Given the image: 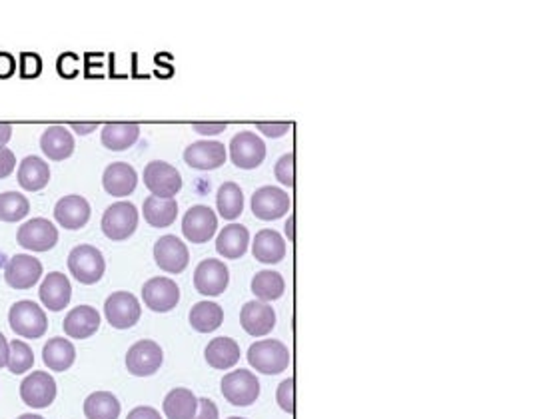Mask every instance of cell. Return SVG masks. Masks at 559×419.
Here are the masks:
<instances>
[{
	"instance_id": "obj_1",
	"label": "cell",
	"mask_w": 559,
	"mask_h": 419,
	"mask_svg": "<svg viewBox=\"0 0 559 419\" xmlns=\"http://www.w3.org/2000/svg\"><path fill=\"white\" fill-rule=\"evenodd\" d=\"M8 324H11L13 332L26 340H39L49 330V317L44 309L31 302V299H21L16 302L11 312H8Z\"/></svg>"
},
{
	"instance_id": "obj_2",
	"label": "cell",
	"mask_w": 559,
	"mask_h": 419,
	"mask_svg": "<svg viewBox=\"0 0 559 419\" xmlns=\"http://www.w3.org/2000/svg\"><path fill=\"white\" fill-rule=\"evenodd\" d=\"M248 363L264 376H278L290 366V350L278 340H260L250 345Z\"/></svg>"
},
{
	"instance_id": "obj_3",
	"label": "cell",
	"mask_w": 559,
	"mask_h": 419,
	"mask_svg": "<svg viewBox=\"0 0 559 419\" xmlns=\"http://www.w3.org/2000/svg\"><path fill=\"white\" fill-rule=\"evenodd\" d=\"M68 270L76 281L93 286L101 281L106 272V260L102 252L90 244H80L68 254Z\"/></svg>"
},
{
	"instance_id": "obj_4",
	"label": "cell",
	"mask_w": 559,
	"mask_h": 419,
	"mask_svg": "<svg viewBox=\"0 0 559 419\" xmlns=\"http://www.w3.org/2000/svg\"><path fill=\"white\" fill-rule=\"evenodd\" d=\"M138 220H140V214H138L137 206H134L132 202H116L106 208L101 227L108 240L124 242V240H129L134 232H137Z\"/></svg>"
},
{
	"instance_id": "obj_5",
	"label": "cell",
	"mask_w": 559,
	"mask_h": 419,
	"mask_svg": "<svg viewBox=\"0 0 559 419\" xmlns=\"http://www.w3.org/2000/svg\"><path fill=\"white\" fill-rule=\"evenodd\" d=\"M220 391L228 404L236 407H248L260 397V381L256 373L248 370L230 371L220 381Z\"/></svg>"
},
{
	"instance_id": "obj_6",
	"label": "cell",
	"mask_w": 559,
	"mask_h": 419,
	"mask_svg": "<svg viewBox=\"0 0 559 419\" xmlns=\"http://www.w3.org/2000/svg\"><path fill=\"white\" fill-rule=\"evenodd\" d=\"M104 316L108 324L116 330H130L138 324L142 316V308L138 298L130 291H114L112 296L106 298Z\"/></svg>"
},
{
	"instance_id": "obj_7",
	"label": "cell",
	"mask_w": 559,
	"mask_h": 419,
	"mask_svg": "<svg viewBox=\"0 0 559 419\" xmlns=\"http://www.w3.org/2000/svg\"><path fill=\"white\" fill-rule=\"evenodd\" d=\"M144 186L150 190L152 196L174 198L182 190V176L173 164L155 160L144 168Z\"/></svg>"
},
{
	"instance_id": "obj_8",
	"label": "cell",
	"mask_w": 559,
	"mask_h": 419,
	"mask_svg": "<svg viewBox=\"0 0 559 419\" xmlns=\"http://www.w3.org/2000/svg\"><path fill=\"white\" fill-rule=\"evenodd\" d=\"M16 240L29 252H49L58 244V227L47 218H32L18 227Z\"/></svg>"
},
{
	"instance_id": "obj_9",
	"label": "cell",
	"mask_w": 559,
	"mask_h": 419,
	"mask_svg": "<svg viewBox=\"0 0 559 419\" xmlns=\"http://www.w3.org/2000/svg\"><path fill=\"white\" fill-rule=\"evenodd\" d=\"M164 352L152 340H140L126 352V368L137 378H150L162 368Z\"/></svg>"
},
{
	"instance_id": "obj_10",
	"label": "cell",
	"mask_w": 559,
	"mask_h": 419,
	"mask_svg": "<svg viewBox=\"0 0 559 419\" xmlns=\"http://www.w3.org/2000/svg\"><path fill=\"white\" fill-rule=\"evenodd\" d=\"M230 284V270L222 260H202L194 270V288L198 294L216 298L226 291Z\"/></svg>"
},
{
	"instance_id": "obj_11",
	"label": "cell",
	"mask_w": 559,
	"mask_h": 419,
	"mask_svg": "<svg viewBox=\"0 0 559 419\" xmlns=\"http://www.w3.org/2000/svg\"><path fill=\"white\" fill-rule=\"evenodd\" d=\"M290 196L284 192L282 188L276 186H262L258 188L254 196H252V212L258 220L272 222L290 212Z\"/></svg>"
},
{
	"instance_id": "obj_12",
	"label": "cell",
	"mask_w": 559,
	"mask_h": 419,
	"mask_svg": "<svg viewBox=\"0 0 559 419\" xmlns=\"http://www.w3.org/2000/svg\"><path fill=\"white\" fill-rule=\"evenodd\" d=\"M21 399L32 409H47L57 399V381L49 371H32L22 379Z\"/></svg>"
},
{
	"instance_id": "obj_13",
	"label": "cell",
	"mask_w": 559,
	"mask_h": 419,
	"mask_svg": "<svg viewBox=\"0 0 559 419\" xmlns=\"http://www.w3.org/2000/svg\"><path fill=\"white\" fill-rule=\"evenodd\" d=\"M230 158L240 170H254L266 158V144L254 132H240L230 142Z\"/></svg>"
},
{
	"instance_id": "obj_14",
	"label": "cell",
	"mask_w": 559,
	"mask_h": 419,
	"mask_svg": "<svg viewBox=\"0 0 559 419\" xmlns=\"http://www.w3.org/2000/svg\"><path fill=\"white\" fill-rule=\"evenodd\" d=\"M218 230V216L209 206H192L182 218V234L188 242L206 244Z\"/></svg>"
},
{
	"instance_id": "obj_15",
	"label": "cell",
	"mask_w": 559,
	"mask_h": 419,
	"mask_svg": "<svg viewBox=\"0 0 559 419\" xmlns=\"http://www.w3.org/2000/svg\"><path fill=\"white\" fill-rule=\"evenodd\" d=\"M142 299L144 306L150 308L156 314H166L180 302V288L174 280L170 278H150L142 288Z\"/></svg>"
},
{
	"instance_id": "obj_16",
	"label": "cell",
	"mask_w": 559,
	"mask_h": 419,
	"mask_svg": "<svg viewBox=\"0 0 559 419\" xmlns=\"http://www.w3.org/2000/svg\"><path fill=\"white\" fill-rule=\"evenodd\" d=\"M155 262L166 274H182L191 262V252L176 236H162L155 244Z\"/></svg>"
},
{
	"instance_id": "obj_17",
	"label": "cell",
	"mask_w": 559,
	"mask_h": 419,
	"mask_svg": "<svg viewBox=\"0 0 559 419\" xmlns=\"http://www.w3.org/2000/svg\"><path fill=\"white\" fill-rule=\"evenodd\" d=\"M42 278V263L29 254H16L8 260L4 268V280L13 290H31L34 284H39Z\"/></svg>"
},
{
	"instance_id": "obj_18",
	"label": "cell",
	"mask_w": 559,
	"mask_h": 419,
	"mask_svg": "<svg viewBox=\"0 0 559 419\" xmlns=\"http://www.w3.org/2000/svg\"><path fill=\"white\" fill-rule=\"evenodd\" d=\"M240 324L252 338H264L276 327V312L270 304L254 299V302H248L242 308Z\"/></svg>"
},
{
	"instance_id": "obj_19",
	"label": "cell",
	"mask_w": 559,
	"mask_h": 419,
	"mask_svg": "<svg viewBox=\"0 0 559 419\" xmlns=\"http://www.w3.org/2000/svg\"><path fill=\"white\" fill-rule=\"evenodd\" d=\"M184 162L194 170H216L226 162V146L216 140H198L184 150Z\"/></svg>"
},
{
	"instance_id": "obj_20",
	"label": "cell",
	"mask_w": 559,
	"mask_h": 419,
	"mask_svg": "<svg viewBox=\"0 0 559 419\" xmlns=\"http://www.w3.org/2000/svg\"><path fill=\"white\" fill-rule=\"evenodd\" d=\"M54 220L65 230H80V227H84L90 220L88 200L78 194H70L58 200L57 206H54Z\"/></svg>"
},
{
	"instance_id": "obj_21",
	"label": "cell",
	"mask_w": 559,
	"mask_h": 419,
	"mask_svg": "<svg viewBox=\"0 0 559 419\" xmlns=\"http://www.w3.org/2000/svg\"><path fill=\"white\" fill-rule=\"evenodd\" d=\"M62 327H65V334L72 340H88L101 327V314L93 306L72 308L65 322H62Z\"/></svg>"
},
{
	"instance_id": "obj_22",
	"label": "cell",
	"mask_w": 559,
	"mask_h": 419,
	"mask_svg": "<svg viewBox=\"0 0 559 419\" xmlns=\"http://www.w3.org/2000/svg\"><path fill=\"white\" fill-rule=\"evenodd\" d=\"M39 296L42 306L49 308L50 312H62L70 304L72 298L70 280L65 274H60V272H50L42 280Z\"/></svg>"
},
{
	"instance_id": "obj_23",
	"label": "cell",
	"mask_w": 559,
	"mask_h": 419,
	"mask_svg": "<svg viewBox=\"0 0 559 419\" xmlns=\"http://www.w3.org/2000/svg\"><path fill=\"white\" fill-rule=\"evenodd\" d=\"M138 184V174L130 164L126 162H114L104 170L102 174V186L111 196L126 198L130 196Z\"/></svg>"
},
{
	"instance_id": "obj_24",
	"label": "cell",
	"mask_w": 559,
	"mask_h": 419,
	"mask_svg": "<svg viewBox=\"0 0 559 419\" xmlns=\"http://www.w3.org/2000/svg\"><path fill=\"white\" fill-rule=\"evenodd\" d=\"M250 232L242 224H230L216 238V252L224 260H238L248 252Z\"/></svg>"
},
{
	"instance_id": "obj_25",
	"label": "cell",
	"mask_w": 559,
	"mask_h": 419,
	"mask_svg": "<svg viewBox=\"0 0 559 419\" xmlns=\"http://www.w3.org/2000/svg\"><path fill=\"white\" fill-rule=\"evenodd\" d=\"M40 148L54 162L67 160L75 152V138L65 126H49L40 136Z\"/></svg>"
},
{
	"instance_id": "obj_26",
	"label": "cell",
	"mask_w": 559,
	"mask_h": 419,
	"mask_svg": "<svg viewBox=\"0 0 559 419\" xmlns=\"http://www.w3.org/2000/svg\"><path fill=\"white\" fill-rule=\"evenodd\" d=\"M50 182L49 164L39 156H26L18 166V184L26 192H39Z\"/></svg>"
},
{
	"instance_id": "obj_27",
	"label": "cell",
	"mask_w": 559,
	"mask_h": 419,
	"mask_svg": "<svg viewBox=\"0 0 559 419\" xmlns=\"http://www.w3.org/2000/svg\"><path fill=\"white\" fill-rule=\"evenodd\" d=\"M144 220L152 227H170L176 222L178 202L176 198H158L148 196L142 206Z\"/></svg>"
},
{
	"instance_id": "obj_28",
	"label": "cell",
	"mask_w": 559,
	"mask_h": 419,
	"mask_svg": "<svg viewBox=\"0 0 559 419\" xmlns=\"http://www.w3.org/2000/svg\"><path fill=\"white\" fill-rule=\"evenodd\" d=\"M42 361L50 371H67L76 361L75 343L65 338H52L42 348Z\"/></svg>"
},
{
	"instance_id": "obj_29",
	"label": "cell",
	"mask_w": 559,
	"mask_h": 419,
	"mask_svg": "<svg viewBox=\"0 0 559 419\" xmlns=\"http://www.w3.org/2000/svg\"><path fill=\"white\" fill-rule=\"evenodd\" d=\"M204 358L214 370H230L240 361V345L232 338H216L206 345Z\"/></svg>"
},
{
	"instance_id": "obj_30",
	"label": "cell",
	"mask_w": 559,
	"mask_h": 419,
	"mask_svg": "<svg viewBox=\"0 0 559 419\" xmlns=\"http://www.w3.org/2000/svg\"><path fill=\"white\" fill-rule=\"evenodd\" d=\"M252 254L262 263H278L286 256V242L276 230H262L256 234L254 244H252Z\"/></svg>"
},
{
	"instance_id": "obj_31",
	"label": "cell",
	"mask_w": 559,
	"mask_h": 419,
	"mask_svg": "<svg viewBox=\"0 0 559 419\" xmlns=\"http://www.w3.org/2000/svg\"><path fill=\"white\" fill-rule=\"evenodd\" d=\"M101 138L108 150L122 152L137 144L140 138V126L132 122H111L102 129Z\"/></svg>"
},
{
	"instance_id": "obj_32",
	"label": "cell",
	"mask_w": 559,
	"mask_h": 419,
	"mask_svg": "<svg viewBox=\"0 0 559 419\" xmlns=\"http://www.w3.org/2000/svg\"><path fill=\"white\" fill-rule=\"evenodd\" d=\"M162 409H164L166 419H194L198 412V397L191 389L176 388L168 391Z\"/></svg>"
},
{
	"instance_id": "obj_33",
	"label": "cell",
	"mask_w": 559,
	"mask_h": 419,
	"mask_svg": "<svg viewBox=\"0 0 559 419\" xmlns=\"http://www.w3.org/2000/svg\"><path fill=\"white\" fill-rule=\"evenodd\" d=\"M252 294H254L260 302H274V299H280L284 296L286 290V281L282 278V274H278L274 270H262L252 278Z\"/></svg>"
},
{
	"instance_id": "obj_34",
	"label": "cell",
	"mask_w": 559,
	"mask_h": 419,
	"mask_svg": "<svg viewBox=\"0 0 559 419\" xmlns=\"http://www.w3.org/2000/svg\"><path fill=\"white\" fill-rule=\"evenodd\" d=\"M120 402L111 391H94L84 399V415L86 419H119Z\"/></svg>"
},
{
	"instance_id": "obj_35",
	"label": "cell",
	"mask_w": 559,
	"mask_h": 419,
	"mask_svg": "<svg viewBox=\"0 0 559 419\" xmlns=\"http://www.w3.org/2000/svg\"><path fill=\"white\" fill-rule=\"evenodd\" d=\"M216 208H218V214L224 220H236L240 214L244 212V194H242V188L234 182H224L218 188V194H216Z\"/></svg>"
},
{
	"instance_id": "obj_36",
	"label": "cell",
	"mask_w": 559,
	"mask_h": 419,
	"mask_svg": "<svg viewBox=\"0 0 559 419\" xmlns=\"http://www.w3.org/2000/svg\"><path fill=\"white\" fill-rule=\"evenodd\" d=\"M224 322V309L216 302H198L191 309V325L198 334L216 332Z\"/></svg>"
},
{
	"instance_id": "obj_37",
	"label": "cell",
	"mask_w": 559,
	"mask_h": 419,
	"mask_svg": "<svg viewBox=\"0 0 559 419\" xmlns=\"http://www.w3.org/2000/svg\"><path fill=\"white\" fill-rule=\"evenodd\" d=\"M31 202L29 198L18 192L0 194V220L3 222H21L22 218L29 216Z\"/></svg>"
},
{
	"instance_id": "obj_38",
	"label": "cell",
	"mask_w": 559,
	"mask_h": 419,
	"mask_svg": "<svg viewBox=\"0 0 559 419\" xmlns=\"http://www.w3.org/2000/svg\"><path fill=\"white\" fill-rule=\"evenodd\" d=\"M34 366V353L32 348L22 340H13L8 343V363L6 368L11 370L14 376L31 371Z\"/></svg>"
},
{
	"instance_id": "obj_39",
	"label": "cell",
	"mask_w": 559,
	"mask_h": 419,
	"mask_svg": "<svg viewBox=\"0 0 559 419\" xmlns=\"http://www.w3.org/2000/svg\"><path fill=\"white\" fill-rule=\"evenodd\" d=\"M274 174L282 186H288V188L294 186V154L292 152L284 154V156L276 162Z\"/></svg>"
},
{
	"instance_id": "obj_40",
	"label": "cell",
	"mask_w": 559,
	"mask_h": 419,
	"mask_svg": "<svg viewBox=\"0 0 559 419\" xmlns=\"http://www.w3.org/2000/svg\"><path fill=\"white\" fill-rule=\"evenodd\" d=\"M276 402L278 406L284 409L286 414H294V379L288 378L284 379L282 384L278 386V391H276Z\"/></svg>"
},
{
	"instance_id": "obj_41",
	"label": "cell",
	"mask_w": 559,
	"mask_h": 419,
	"mask_svg": "<svg viewBox=\"0 0 559 419\" xmlns=\"http://www.w3.org/2000/svg\"><path fill=\"white\" fill-rule=\"evenodd\" d=\"M18 70H21L22 78H36L40 75L42 70V60L39 54L32 52H22L21 54V65H18Z\"/></svg>"
},
{
	"instance_id": "obj_42",
	"label": "cell",
	"mask_w": 559,
	"mask_h": 419,
	"mask_svg": "<svg viewBox=\"0 0 559 419\" xmlns=\"http://www.w3.org/2000/svg\"><path fill=\"white\" fill-rule=\"evenodd\" d=\"M256 130H260L264 136H268V138H282V136H286L288 130H290V124L288 122H272V124L258 122Z\"/></svg>"
},
{
	"instance_id": "obj_43",
	"label": "cell",
	"mask_w": 559,
	"mask_h": 419,
	"mask_svg": "<svg viewBox=\"0 0 559 419\" xmlns=\"http://www.w3.org/2000/svg\"><path fill=\"white\" fill-rule=\"evenodd\" d=\"M194 419H220V412L212 399L202 397V399H198V412Z\"/></svg>"
},
{
	"instance_id": "obj_44",
	"label": "cell",
	"mask_w": 559,
	"mask_h": 419,
	"mask_svg": "<svg viewBox=\"0 0 559 419\" xmlns=\"http://www.w3.org/2000/svg\"><path fill=\"white\" fill-rule=\"evenodd\" d=\"M16 168V156L13 150L0 148V178L11 176Z\"/></svg>"
},
{
	"instance_id": "obj_45",
	"label": "cell",
	"mask_w": 559,
	"mask_h": 419,
	"mask_svg": "<svg viewBox=\"0 0 559 419\" xmlns=\"http://www.w3.org/2000/svg\"><path fill=\"white\" fill-rule=\"evenodd\" d=\"M226 129H228L226 122H194L192 124V130L198 134H202V136L222 134Z\"/></svg>"
},
{
	"instance_id": "obj_46",
	"label": "cell",
	"mask_w": 559,
	"mask_h": 419,
	"mask_svg": "<svg viewBox=\"0 0 559 419\" xmlns=\"http://www.w3.org/2000/svg\"><path fill=\"white\" fill-rule=\"evenodd\" d=\"M16 72V60L13 54L0 52V78H11Z\"/></svg>"
},
{
	"instance_id": "obj_47",
	"label": "cell",
	"mask_w": 559,
	"mask_h": 419,
	"mask_svg": "<svg viewBox=\"0 0 559 419\" xmlns=\"http://www.w3.org/2000/svg\"><path fill=\"white\" fill-rule=\"evenodd\" d=\"M126 419H162V417H160L158 409L150 407V406H138V407L132 409Z\"/></svg>"
},
{
	"instance_id": "obj_48",
	"label": "cell",
	"mask_w": 559,
	"mask_h": 419,
	"mask_svg": "<svg viewBox=\"0 0 559 419\" xmlns=\"http://www.w3.org/2000/svg\"><path fill=\"white\" fill-rule=\"evenodd\" d=\"M70 129H72V130H75L76 134H80V136H86V134H90V132H94V130L98 129V122H90V124L75 122V124H70Z\"/></svg>"
},
{
	"instance_id": "obj_49",
	"label": "cell",
	"mask_w": 559,
	"mask_h": 419,
	"mask_svg": "<svg viewBox=\"0 0 559 419\" xmlns=\"http://www.w3.org/2000/svg\"><path fill=\"white\" fill-rule=\"evenodd\" d=\"M13 136V126L0 122V148H4Z\"/></svg>"
},
{
	"instance_id": "obj_50",
	"label": "cell",
	"mask_w": 559,
	"mask_h": 419,
	"mask_svg": "<svg viewBox=\"0 0 559 419\" xmlns=\"http://www.w3.org/2000/svg\"><path fill=\"white\" fill-rule=\"evenodd\" d=\"M6 363H8V342L3 332H0V368H6Z\"/></svg>"
},
{
	"instance_id": "obj_51",
	"label": "cell",
	"mask_w": 559,
	"mask_h": 419,
	"mask_svg": "<svg viewBox=\"0 0 559 419\" xmlns=\"http://www.w3.org/2000/svg\"><path fill=\"white\" fill-rule=\"evenodd\" d=\"M286 234H288V240L294 242V216H290V220H288L286 224Z\"/></svg>"
},
{
	"instance_id": "obj_52",
	"label": "cell",
	"mask_w": 559,
	"mask_h": 419,
	"mask_svg": "<svg viewBox=\"0 0 559 419\" xmlns=\"http://www.w3.org/2000/svg\"><path fill=\"white\" fill-rule=\"evenodd\" d=\"M16 419H44V417L36 415V414H22L21 417H16Z\"/></svg>"
},
{
	"instance_id": "obj_53",
	"label": "cell",
	"mask_w": 559,
	"mask_h": 419,
	"mask_svg": "<svg viewBox=\"0 0 559 419\" xmlns=\"http://www.w3.org/2000/svg\"><path fill=\"white\" fill-rule=\"evenodd\" d=\"M228 419H244V417H228Z\"/></svg>"
}]
</instances>
